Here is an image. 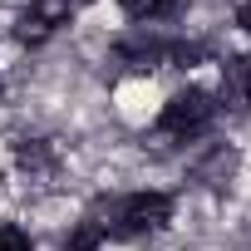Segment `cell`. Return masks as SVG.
Returning a JSON list of instances; mask_svg holds the SVG:
<instances>
[{
    "label": "cell",
    "instance_id": "obj_3",
    "mask_svg": "<svg viewBox=\"0 0 251 251\" xmlns=\"http://www.w3.org/2000/svg\"><path fill=\"white\" fill-rule=\"evenodd\" d=\"M226 103H251V59H226V84H222Z\"/></svg>",
    "mask_w": 251,
    "mask_h": 251
},
{
    "label": "cell",
    "instance_id": "obj_10",
    "mask_svg": "<svg viewBox=\"0 0 251 251\" xmlns=\"http://www.w3.org/2000/svg\"><path fill=\"white\" fill-rule=\"evenodd\" d=\"M236 25L251 35V0H241V5H236Z\"/></svg>",
    "mask_w": 251,
    "mask_h": 251
},
{
    "label": "cell",
    "instance_id": "obj_1",
    "mask_svg": "<svg viewBox=\"0 0 251 251\" xmlns=\"http://www.w3.org/2000/svg\"><path fill=\"white\" fill-rule=\"evenodd\" d=\"M212 118H217V99H212L207 89H182V94L168 99V108H163V118H158V133H168V138H192V133L207 128Z\"/></svg>",
    "mask_w": 251,
    "mask_h": 251
},
{
    "label": "cell",
    "instance_id": "obj_8",
    "mask_svg": "<svg viewBox=\"0 0 251 251\" xmlns=\"http://www.w3.org/2000/svg\"><path fill=\"white\" fill-rule=\"evenodd\" d=\"M0 251H35V241L20 226H0Z\"/></svg>",
    "mask_w": 251,
    "mask_h": 251
},
{
    "label": "cell",
    "instance_id": "obj_4",
    "mask_svg": "<svg viewBox=\"0 0 251 251\" xmlns=\"http://www.w3.org/2000/svg\"><path fill=\"white\" fill-rule=\"evenodd\" d=\"M69 10H74L69 0H35V5H30V15H35L40 25H50V30H59V25L69 20Z\"/></svg>",
    "mask_w": 251,
    "mask_h": 251
},
{
    "label": "cell",
    "instance_id": "obj_9",
    "mask_svg": "<svg viewBox=\"0 0 251 251\" xmlns=\"http://www.w3.org/2000/svg\"><path fill=\"white\" fill-rule=\"evenodd\" d=\"M20 163H25V168H45V163H50V148H45V143H35V148H20Z\"/></svg>",
    "mask_w": 251,
    "mask_h": 251
},
{
    "label": "cell",
    "instance_id": "obj_5",
    "mask_svg": "<svg viewBox=\"0 0 251 251\" xmlns=\"http://www.w3.org/2000/svg\"><path fill=\"white\" fill-rule=\"evenodd\" d=\"M50 35H54V30H50V25H40V20H35L30 10H25V15L15 20V40H20V45H45Z\"/></svg>",
    "mask_w": 251,
    "mask_h": 251
},
{
    "label": "cell",
    "instance_id": "obj_2",
    "mask_svg": "<svg viewBox=\"0 0 251 251\" xmlns=\"http://www.w3.org/2000/svg\"><path fill=\"white\" fill-rule=\"evenodd\" d=\"M173 217V197L168 192H133L113 207V236H143V231H158L163 222Z\"/></svg>",
    "mask_w": 251,
    "mask_h": 251
},
{
    "label": "cell",
    "instance_id": "obj_11",
    "mask_svg": "<svg viewBox=\"0 0 251 251\" xmlns=\"http://www.w3.org/2000/svg\"><path fill=\"white\" fill-rule=\"evenodd\" d=\"M69 5H89V0H69Z\"/></svg>",
    "mask_w": 251,
    "mask_h": 251
},
{
    "label": "cell",
    "instance_id": "obj_6",
    "mask_svg": "<svg viewBox=\"0 0 251 251\" xmlns=\"http://www.w3.org/2000/svg\"><path fill=\"white\" fill-rule=\"evenodd\" d=\"M108 236V226L103 222H84L74 236H69V251H99V241Z\"/></svg>",
    "mask_w": 251,
    "mask_h": 251
},
{
    "label": "cell",
    "instance_id": "obj_7",
    "mask_svg": "<svg viewBox=\"0 0 251 251\" xmlns=\"http://www.w3.org/2000/svg\"><path fill=\"white\" fill-rule=\"evenodd\" d=\"M173 10V0H123V15H133V20H158Z\"/></svg>",
    "mask_w": 251,
    "mask_h": 251
}]
</instances>
